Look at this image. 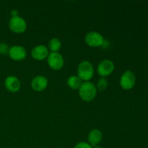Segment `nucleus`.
<instances>
[{
	"label": "nucleus",
	"instance_id": "nucleus-18",
	"mask_svg": "<svg viewBox=\"0 0 148 148\" xmlns=\"http://www.w3.org/2000/svg\"><path fill=\"white\" fill-rule=\"evenodd\" d=\"M92 148H102V147L99 145H95V146H93V147H92Z\"/></svg>",
	"mask_w": 148,
	"mask_h": 148
},
{
	"label": "nucleus",
	"instance_id": "nucleus-11",
	"mask_svg": "<svg viewBox=\"0 0 148 148\" xmlns=\"http://www.w3.org/2000/svg\"><path fill=\"white\" fill-rule=\"evenodd\" d=\"M4 86L6 89L11 92H17L20 90L21 83L18 78L15 76H9L4 81Z\"/></svg>",
	"mask_w": 148,
	"mask_h": 148
},
{
	"label": "nucleus",
	"instance_id": "nucleus-6",
	"mask_svg": "<svg viewBox=\"0 0 148 148\" xmlns=\"http://www.w3.org/2000/svg\"><path fill=\"white\" fill-rule=\"evenodd\" d=\"M136 83L135 74L130 70H127L122 74L120 78V85L124 90H128L134 88Z\"/></svg>",
	"mask_w": 148,
	"mask_h": 148
},
{
	"label": "nucleus",
	"instance_id": "nucleus-3",
	"mask_svg": "<svg viewBox=\"0 0 148 148\" xmlns=\"http://www.w3.org/2000/svg\"><path fill=\"white\" fill-rule=\"evenodd\" d=\"M9 27L13 33H23L27 29V23L23 17L19 15L14 16L9 21Z\"/></svg>",
	"mask_w": 148,
	"mask_h": 148
},
{
	"label": "nucleus",
	"instance_id": "nucleus-4",
	"mask_svg": "<svg viewBox=\"0 0 148 148\" xmlns=\"http://www.w3.org/2000/svg\"><path fill=\"white\" fill-rule=\"evenodd\" d=\"M47 63L49 67L53 70H60L64 64V60L60 53L50 52L47 57Z\"/></svg>",
	"mask_w": 148,
	"mask_h": 148
},
{
	"label": "nucleus",
	"instance_id": "nucleus-5",
	"mask_svg": "<svg viewBox=\"0 0 148 148\" xmlns=\"http://www.w3.org/2000/svg\"><path fill=\"white\" fill-rule=\"evenodd\" d=\"M85 41L88 46L90 47H100L105 42L102 35L96 31H91L87 33L85 37Z\"/></svg>",
	"mask_w": 148,
	"mask_h": 148
},
{
	"label": "nucleus",
	"instance_id": "nucleus-15",
	"mask_svg": "<svg viewBox=\"0 0 148 148\" xmlns=\"http://www.w3.org/2000/svg\"><path fill=\"white\" fill-rule=\"evenodd\" d=\"M108 85V80H107L105 77H101V79L98 80V84H97V88H98L100 91H104L105 90L107 89Z\"/></svg>",
	"mask_w": 148,
	"mask_h": 148
},
{
	"label": "nucleus",
	"instance_id": "nucleus-19",
	"mask_svg": "<svg viewBox=\"0 0 148 148\" xmlns=\"http://www.w3.org/2000/svg\"><path fill=\"white\" fill-rule=\"evenodd\" d=\"M147 51H148V49H147Z\"/></svg>",
	"mask_w": 148,
	"mask_h": 148
},
{
	"label": "nucleus",
	"instance_id": "nucleus-9",
	"mask_svg": "<svg viewBox=\"0 0 148 148\" xmlns=\"http://www.w3.org/2000/svg\"><path fill=\"white\" fill-rule=\"evenodd\" d=\"M48 84H49V81L46 77L38 75L32 79L30 86L33 90L36 92H41L47 88Z\"/></svg>",
	"mask_w": 148,
	"mask_h": 148
},
{
	"label": "nucleus",
	"instance_id": "nucleus-16",
	"mask_svg": "<svg viewBox=\"0 0 148 148\" xmlns=\"http://www.w3.org/2000/svg\"><path fill=\"white\" fill-rule=\"evenodd\" d=\"M9 50H10V47L6 43H0V54L1 55H6L8 54Z\"/></svg>",
	"mask_w": 148,
	"mask_h": 148
},
{
	"label": "nucleus",
	"instance_id": "nucleus-14",
	"mask_svg": "<svg viewBox=\"0 0 148 148\" xmlns=\"http://www.w3.org/2000/svg\"><path fill=\"white\" fill-rule=\"evenodd\" d=\"M61 48H62V42L59 38H53L49 40L48 49H49V51H51V52L57 53L60 51Z\"/></svg>",
	"mask_w": 148,
	"mask_h": 148
},
{
	"label": "nucleus",
	"instance_id": "nucleus-12",
	"mask_svg": "<svg viewBox=\"0 0 148 148\" xmlns=\"http://www.w3.org/2000/svg\"><path fill=\"white\" fill-rule=\"evenodd\" d=\"M88 143L92 147L98 145L103 140V133L101 132V130L94 129L92 131L90 132L89 134H88Z\"/></svg>",
	"mask_w": 148,
	"mask_h": 148
},
{
	"label": "nucleus",
	"instance_id": "nucleus-10",
	"mask_svg": "<svg viewBox=\"0 0 148 148\" xmlns=\"http://www.w3.org/2000/svg\"><path fill=\"white\" fill-rule=\"evenodd\" d=\"M49 54V49L44 45H38L35 46L31 51L32 57L38 61H42L47 59Z\"/></svg>",
	"mask_w": 148,
	"mask_h": 148
},
{
	"label": "nucleus",
	"instance_id": "nucleus-8",
	"mask_svg": "<svg viewBox=\"0 0 148 148\" xmlns=\"http://www.w3.org/2000/svg\"><path fill=\"white\" fill-rule=\"evenodd\" d=\"M8 55L10 59L12 60L23 61L26 58L27 52L23 46L16 45V46H13L10 48Z\"/></svg>",
	"mask_w": 148,
	"mask_h": 148
},
{
	"label": "nucleus",
	"instance_id": "nucleus-13",
	"mask_svg": "<svg viewBox=\"0 0 148 148\" xmlns=\"http://www.w3.org/2000/svg\"><path fill=\"white\" fill-rule=\"evenodd\" d=\"M82 83V81L81 80L80 78L76 75H72L70 76L67 79V85L71 89L77 90L80 88L81 85Z\"/></svg>",
	"mask_w": 148,
	"mask_h": 148
},
{
	"label": "nucleus",
	"instance_id": "nucleus-2",
	"mask_svg": "<svg viewBox=\"0 0 148 148\" xmlns=\"http://www.w3.org/2000/svg\"><path fill=\"white\" fill-rule=\"evenodd\" d=\"M94 75V68L92 64L88 61H83L77 67V76L84 82L90 80Z\"/></svg>",
	"mask_w": 148,
	"mask_h": 148
},
{
	"label": "nucleus",
	"instance_id": "nucleus-17",
	"mask_svg": "<svg viewBox=\"0 0 148 148\" xmlns=\"http://www.w3.org/2000/svg\"><path fill=\"white\" fill-rule=\"evenodd\" d=\"M74 148H92V146H91L88 143L79 142V143H78L75 146Z\"/></svg>",
	"mask_w": 148,
	"mask_h": 148
},
{
	"label": "nucleus",
	"instance_id": "nucleus-1",
	"mask_svg": "<svg viewBox=\"0 0 148 148\" xmlns=\"http://www.w3.org/2000/svg\"><path fill=\"white\" fill-rule=\"evenodd\" d=\"M97 95V88L92 82L88 81L83 82L79 88V95L82 100L90 102L95 98Z\"/></svg>",
	"mask_w": 148,
	"mask_h": 148
},
{
	"label": "nucleus",
	"instance_id": "nucleus-7",
	"mask_svg": "<svg viewBox=\"0 0 148 148\" xmlns=\"http://www.w3.org/2000/svg\"><path fill=\"white\" fill-rule=\"evenodd\" d=\"M115 69V66L112 61L105 59L99 63L98 66V73L101 77H106L109 76Z\"/></svg>",
	"mask_w": 148,
	"mask_h": 148
}]
</instances>
